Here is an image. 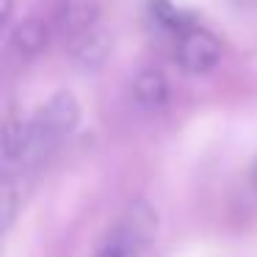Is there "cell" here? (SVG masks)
Returning <instances> with one entry per match:
<instances>
[{"mask_svg": "<svg viewBox=\"0 0 257 257\" xmlns=\"http://www.w3.org/2000/svg\"><path fill=\"white\" fill-rule=\"evenodd\" d=\"M80 122V105L75 94L58 91L28 119H12L0 130V169L17 174L45 161Z\"/></svg>", "mask_w": 257, "mask_h": 257, "instance_id": "1", "label": "cell"}, {"mask_svg": "<svg viewBox=\"0 0 257 257\" xmlns=\"http://www.w3.org/2000/svg\"><path fill=\"white\" fill-rule=\"evenodd\" d=\"M53 28L69 53L83 39H89L97 28H102L100 0H58Z\"/></svg>", "mask_w": 257, "mask_h": 257, "instance_id": "2", "label": "cell"}, {"mask_svg": "<svg viewBox=\"0 0 257 257\" xmlns=\"http://www.w3.org/2000/svg\"><path fill=\"white\" fill-rule=\"evenodd\" d=\"M174 58H177V64L185 72L205 75V72H210L218 64V58H221V42L213 34H207V31L188 25L185 31L177 34Z\"/></svg>", "mask_w": 257, "mask_h": 257, "instance_id": "3", "label": "cell"}, {"mask_svg": "<svg viewBox=\"0 0 257 257\" xmlns=\"http://www.w3.org/2000/svg\"><path fill=\"white\" fill-rule=\"evenodd\" d=\"M47 39H50V25L39 17H31L12 31V50L23 58H34L47 47Z\"/></svg>", "mask_w": 257, "mask_h": 257, "instance_id": "4", "label": "cell"}, {"mask_svg": "<svg viewBox=\"0 0 257 257\" xmlns=\"http://www.w3.org/2000/svg\"><path fill=\"white\" fill-rule=\"evenodd\" d=\"M133 100L147 111H158L169 102V83L158 69H141L133 78Z\"/></svg>", "mask_w": 257, "mask_h": 257, "instance_id": "5", "label": "cell"}, {"mask_svg": "<svg viewBox=\"0 0 257 257\" xmlns=\"http://www.w3.org/2000/svg\"><path fill=\"white\" fill-rule=\"evenodd\" d=\"M150 12L155 17V23L161 25L163 31H172V34H180V31L188 28V17L183 12L174 9L172 0H150Z\"/></svg>", "mask_w": 257, "mask_h": 257, "instance_id": "6", "label": "cell"}, {"mask_svg": "<svg viewBox=\"0 0 257 257\" xmlns=\"http://www.w3.org/2000/svg\"><path fill=\"white\" fill-rule=\"evenodd\" d=\"M12 177L14 174H9V172L0 169V232L12 224L14 210H17V191H14Z\"/></svg>", "mask_w": 257, "mask_h": 257, "instance_id": "7", "label": "cell"}, {"mask_svg": "<svg viewBox=\"0 0 257 257\" xmlns=\"http://www.w3.org/2000/svg\"><path fill=\"white\" fill-rule=\"evenodd\" d=\"M97 257H127V251H124V246L119 243V240H111V243L102 246Z\"/></svg>", "mask_w": 257, "mask_h": 257, "instance_id": "8", "label": "cell"}, {"mask_svg": "<svg viewBox=\"0 0 257 257\" xmlns=\"http://www.w3.org/2000/svg\"><path fill=\"white\" fill-rule=\"evenodd\" d=\"M12 14H14V0H0V28L9 25Z\"/></svg>", "mask_w": 257, "mask_h": 257, "instance_id": "9", "label": "cell"}]
</instances>
